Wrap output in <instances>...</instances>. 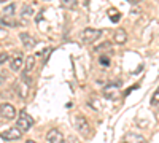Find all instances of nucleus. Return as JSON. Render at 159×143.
Segmentation results:
<instances>
[{
	"mask_svg": "<svg viewBox=\"0 0 159 143\" xmlns=\"http://www.w3.org/2000/svg\"><path fill=\"white\" fill-rule=\"evenodd\" d=\"M100 35H102V30L88 27V29H84V30H83V34H81V38H83V43L89 45V43H94L96 40H99V38H100Z\"/></svg>",
	"mask_w": 159,
	"mask_h": 143,
	"instance_id": "2",
	"label": "nucleus"
},
{
	"mask_svg": "<svg viewBox=\"0 0 159 143\" xmlns=\"http://www.w3.org/2000/svg\"><path fill=\"white\" fill-rule=\"evenodd\" d=\"M0 137H2L5 141H15V140H19L22 137V132L19 131L18 127H10V129H7L5 132L0 134Z\"/></svg>",
	"mask_w": 159,
	"mask_h": 143,
	"instance_id": "4",
	"label": "nucleus"
},
{
	"mask_svg": "<svg viewBox=\"0 0 159 143\" xmlns=\"http://www.w3.org/2000/svg\"><path fill=\"white\" fill-rule=\"evenodd\" d=\"M110 49V43L108 42H105V43H102V45H99L97 48H96V51H97V53H100V51H103V49Z\"/></svg>",
	"mask_w": 159,
	"mask_h": 143,
	"instance_id": "18",
	"label": "nucleus"
},
{
	"mask_svg": "<svg viewBox=\"0 0 159 143\" xmlns=\"http://www.w3.org/2000/svg\"><path fill=\"white\" fill-rule=\"evenodd\" d=\"M126 141L127 143H145V138L142 135H139V134H127Z\"/></svg>",
	"mask_w": 159,
	"mask_h": 143,
	"instance_id": "11",
	"label": "nucleus"
},
{
	"mask_svg": "<svg viewBox=\"0 0 159 143\" xmlns=\"http://www.w3.org/2000/svg\"><path fill=\"white\" fill-rule=\"evenodd\" d=\"M19 38H21V42H22V45H24L25 48H32V46L35 45V40H34L29 34H21Z\"/></svg>",
	"mask_w": 159,
	"mask_h": 143,
	"instance_id": "9",
	"label": "nucleus"
},
{
	"mask_svg": "<svg viewBox=\"0 0 159 143\" xmlns=\"http://www.w3.org/2000/svg\"><path fill=\"white\" fill-rule=\"evenodd\" d=\"M61 3L64 8H75L76 7V0H61Z\"/></svg>",
	"mask_w": 159,
	"mask_h": 143,
	"instance_id": "14",
	"label": "nucleus"
},
{
	"mask_svg": "<svg viewBox=\"0 0 159 143\" xmlns=\"http://www.w3.org/2000/svg\"><path fill=\"white\" fill-rule=\"evenodd\" d=\"M75 127H76V131L80 134H83V135H88L89 134V123H88V119L84 118V116H81V114H76L75 116Z\"/></svg>",
	"mask_w": 159,
	"mask_h": 143,
	"instance_id": "3",
	"label": "nucleus"
},
{
	"mask_svg": "<svg viewBox=\"0 0 159 143\" xmlns=\"http://www.w3.org/2000/svg\"><path fill=\"white\" fill-rule=\"evenodd\" d=\"M69 143H83V141L80 140L76 135H70V137H69Z\"/></svg>",
	"mask_w": 159,
	"mask_h": 143,
	"instance_id": "20",
	"label": "nucleus"
},
{
	"mask_svg": "<svg viewBox=\"0 0 159 143\" xmlns=\"http://www.w3.org/2000/svg\"><path fill=\"white\" fill-rule=\"evenodd\" d=\"M100 64L103 67H110V57L107 56H100Z\"/></svg>",
	"mask_w": 159,
	"mask_h": 143,
	"instance_id": "17",
	"label": "nucleus"
},
{
	"mask_svg": "<svg viewBox=\"0 0 159 143\" xmlns=\"http://www.w3.org/2000/svg\"><path fill=\"white\" fill-rule=\"evenodd\" d=\"M113 42L118 43V45H124L127 42V32L124 29H118L113 35Z\"/></svg>",
	"mask_w": 159,
	"mask_h": 143,
	"instance_id": "7",
	"label": "nucleus"
},
{
	"mask_svg": "<svg viewBox=\"0 0 159 143\" xmlns=\"http://www.w3.org/2000/svg\"><path fill=\"white\" fill-rule=\"evenodd\" d=\"M25 143H37V141H34V140H27V141H25Z\"/></svg>",
	"mask_w": 159,
	"mask_h": 143,
	"instance_id": "22",
	"label": "nucleus"
},
{
	"mask_svg": "<svg viewBox=\"0 0 159 143\" xmlns=\"http://www.w3.org/2000/svg\"><path fill=\"white\" fill-rule=\"evenodd\" d=\"M2 2H8V0H0V3H2Z\"/></svg>",
	"mask_w": 159,
	"mask_h": 143,
	"instance_id": "24",
	"label": "nucleus"
},
{
	"mask_svg": "<svg viewBox=\"0 0 159 143\" xmlns=\"http://www.w3.org/2000/svg\"><path fill=\"white\" fill-rule=\"evenodd\" d=\"M0 116H2L3 119H13L16 116V108L11 105V103H2V105H0Z\"/></svg>",
	"mask_w": 159,
	"mask_h": 143,
	"instance_id": "5",
	"label": "nucleus"
},
{
	"mask_svg": "<svg viewBox=\"0 0 159 143\" xmlns=\"http://www.w3.org/2000/svg\"><path fill=\"white\" fill-rule=\"evenodd\" d=\"M15 10H16V5L15 3H10L8 7L3 8V15L5 16H11V15H15Z\"/></svg>",
	"mask_w": 159,
	"mask_h": 143,
	"instance_id": "13",
	"label": "nucleus"
},
{
	"mask_svg": "<svg viewBox=\"0 0 159 143\" xmlns=\"http://www.w3.org/2000/svg\"><path fill=\"white\" fill-rule=\"evenodd\" d=\"M46 140H48V143H65L62 132L57 131V129H49L46 134Z\"/></svg>",
	"mask_w": 159,
	"mask_h": 143,
	"instance_id": "6",
	"label": "nucleus"
},
{
	"mask_svg": "<svg viewBox=\"0 0 159 143\" xmlns=\"http://www.w3.org/2000/svg\"><path fill=\"white\" fill-rule=\"evenodd\" d=\"M16 126L21 132H27L32 129L34 126V119H32V116H29V113H25V111H21L19 113V118L16 121Z\"/></svg>",
	"mask_w": 159,
	"mask_h": 143,
	"instance_id": "1",
	"label": "nucleus"
},
{
	"mask_svg": "<svg viewBox=\"0 0 159 143\" xmlns=\"http://www.w3.org/2000/svg\"><path fill=\"white\" fill-rule=\"evenodd\" d=\"M2 81H3V76H2V75H0V84H2Z\"/></svg>",
	"mask_w": 159,
	"mask_h": 143,
	"instance_id": "23",
	"label": "nucleus"
},
{
	"mask_svg": "<svg viewBox=\"0 0 159 143\" xmlns=\"http://www.w3.org/2000/svg\"><path fill=\"white\" fill-rule=\"evenodd\" d=\"M24 65V59H22V56L21 54H18V56H15L11 59V64H10V67H11V70L13 72H19V69Z\"/></svg>",
	"mask_w": 159,
	"mask_h": 143,
	"instance_id": "8",
	"label": "nucleus"
},
{
	"mask_svg": "<svg viewBox=\"0 0 159 143\" xmlns=\"http://www.w3.org/2000/svg\"><path fill=\"white\" fill-rule=\"evenodd\" d=\"M8 59H10L8 53H0V65H3V64H5Z\"/></svg>",
	"mask_w": 159,
	"mask_h": 143,
	"instance_id": "19",
	"label": "nucleus"
},
{
	"mask_svg": "<svg viewBox=\"0 0 159 143\" xmlns=\"http://www.w3.org/2000/svg\"><path fill=\"white\" fill-rule=\"evenodd\" d=\"M151 105H159V87L156 89V92L153 94V99H151Z\"/></svg>",
	"mask_w": 159,
	"mask_h": 143,
	"instance_id": "16",
	"label": "nucleus"
},
{
	"mask_svg": "<svg viewBox=\"0 0 159 143\" xmlns=\"http://www.w3.org/2000/svg\"><path fill=\"white\" fill-rule=\"evenodd\" d=\"M108 15H110V19H111L113 22H118V21H119V15H118V11H116L115 8H110V10H108Z\"/></svg>",
	"mask_w": 159,
	"mask_h": 143,
	"instance_id": "15",
	"label": "nucleus"
},
{
	"mask_svg": "<svg viewBox=\"0 0 159 143\" xmlns=\"http://www.w3.org/2000/svg\"><path fill=\"white\" fill-rule=\"evenodd\" d=\"M21 15H22L24 18H32V16H34V8H32L30 5H24Z\"/></svg>",
	"mask_w": 159,
	"mask_h": 143,
	"instance_id": "12",
	"label": "nucleus"
},
{
	"mask_svg": "<svg viewBox=\"0 0 159 143\" xmlns=\"http://www.w3.org/2000/svg\"><path fill=\"white\" fill-rule=\"evenodd\" d=\"M123 143H127V141H123Z\"/></svg>",
	"mask_w": 159,
	"mask_h": 143,
	"instance_id": "25",
	"label": "nucleus"
},
{
	"mask_svg": "<svg viewBox=\"0 0 159 143\" xmlns=\"http://www.w3.org/2000/svg\"><path fill=\"white\" fill-rule=\"evenodd\" d=\"M129 2H134V3H140L142 0H129Z\"/></svg>",
	"mask_w": 159,
	"mask_h": 143,
	"instance_id": "21",
	"label": "nucleus"
},
{
	"mask_svg": "<svg viewBox=\"0 0 159 143\" xmlns=\"http://www.w3.org/2000/svg\"><path fill=\"white\" fill-rule=\"evenodd\" d=\"M34 67H35V57L34 56H29L27 59L24 60V73H29Z\"/></svg>",
	"mask_w": 159,
	"mask_h": 143,
	"instance_id": "10",
	"label": "nucleus"
}]
</instances>
